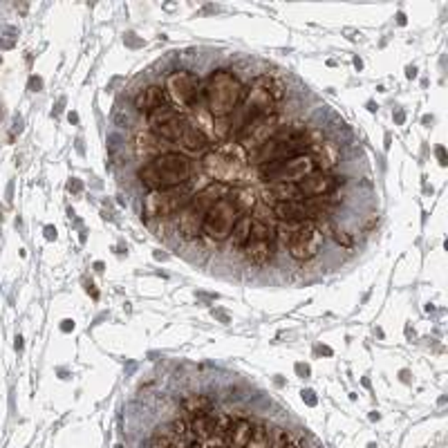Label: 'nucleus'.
I'll list each match as a JSON object with an SVG mask.
<instances>
[{
    "instance_id": "26",
    "label": "nucleus",
    "mask_w": 448,
    "mask_h": 448,
    "mask_svg": "<svg viewBox=\"0 0 448 448\" xmlns=\"http://www.w3.org/2000/svg\"><path fill=\"white\" fill-rule=\"evenodd\" d=\"M41 88H43L41 76H32V78H29V90H32V92H38Z\"/></svg>"
},
{
    "instance_id": "19",
    "label": "nucleus",
    "mask_w": 448,
    "mask_h": 448,
    "mask_svg": "<svg viewBox=\"0 0 448 448\" xmlns=\"http://www.w3.org/2000/svg\"><path fill=\"white\" fill-rule=\"evenodd\" d=\"M179 144H182L188 153H202L208 146V137L197 126L186 124L184 131H182V137H179Z\"/></svg>"
},
{
    "instance_id": "13",
    "label": "nucleus",
    "mask_w": 448,
    "mask_h": 448,
    "mask_svg": "<svg viewBox=\"0 0 448 448\" xmlns=\"http://www.w3.org/2000/svg\"><path fill=\"white\" fill-rule=\"evenodd\" d=\"M307 155L312 157L316 171H321V173H330L332 168L341 162V148H338L334 142H327V139H323L321 144L312 146L310 151H307Z\"/></svg>"
},
{
    "instance_id": "10",
    "label": "nucleus",
    "mask_w": 448,
    "mask_h": 448,
    "mask_svg": "<svg viewBox=\"0 0 448 448\" xmlns=\"http://www.w3.org/2000/svg\"><path fill=\"white\" fill-rule=\"evenodd\" d=\"M166 94L173 97V101L200 110V81L191 72H173L166 81Z\"/></svg>"
},
{
    "instance_id": "40",
    "label": "nucleus",
    "mask_w": 448,
    "mask_h": 448,
    "mask_svg": "<svg viewBox=\"0 0 448 448\" xmlns=\"http://www.w3.org/2000/svg\"><path fill=\"white\" fill-rule=\"evenodd\" d=\"M397 23H399V25H406V16H404V14H397Z\"/></svg>"
},
{
    "instance_id": "16",
    "label": "nucleus",
    "mask_w": 448,
    "mask_h": 448,
    "mask_svg": "<svg viewBox=\"0 0 448 448\" xmlns=\"http://www.w3.org/2000/svg\"><path fill=\"white\" fill-rule=\"evenodd\" d=\"M274 213L281 222H312L314 217L305 202H276Z\"/></svg>"
},
{
    "instance_id": "36",
    "label": "nucleus",
    "mask_w": 448,
    "mask_h": 448,
    "mask_svg": "<svg viewBox=\"0 0 448 448\" xmlns=\"http://www.w3.org/2000/svg\"><path fill=\"white\" fill-rule=\"evenodd\" d=\"M213 316H217V318H220V321H222V323H229V316H226L224 312H215V310H213Z\"/></svg>"
},
{
    "instance_id": "11",
    "label": "nucleus",
    "mask_w": 448,
    "mask_h": 448,
    "mask_svg": "<svg viewBox=\"0 0 448 448\" xmlns=\"http://www.w3.org/2000/svg\"><path fill=\"white\" fill-rule=\"evenodd\" d=\"M148 124H151V133L157 135L159 139H166V142H179L186 126L184 117L173 106H164L155 110L151 119H148Z\"/></svg>"
},
{
    "instance_id": "8",
    "label": "nucleus",
    "mask_w": 448,
    "mask_h": 448,
    "mask_svg": "<svg viewBox=\"0 0 448 448\" xmlns=\"http://www.w3.org/2000/svg\"><path fill=\"white\" fill-rule=\"evenodd\" d=\"M281 126H283L281 115L267 113L263 117L254 119V122L249 124L240 135H238V142H240V146H244L249 153H254L260 146H265L269 139H274Z\"/></svg>"
},
{
    "instance_id": "5",
    "label": "nucleus",
    "mask_w": 448,
    "mask_h": 448,
    "mask_svg": "<svg viewBox=\"0 0 448 448\" xmlns=\"http://www.w3.org/2000/svg\"><path fill=\"white\" fill-rule=\"evenodd\" d=\"M316 171V166L312 162L310 155H298L290 159H274V162H265L258 168L263 179H267L269 184H298L307 175H312Z\"/></svg>"
},
{
    "instance_id": "35",
    "label": "nucleus",
    "mask_w": 448,
    "mask_h": 448,
    "mask_svg": "<svg viewBox=\"0 0 448 448\" xmlns=\"http://www.w3.org/2000/svg\"><path fill=\"white\" fill-rule=\"evenodd\" d=\"M318 352H323L327 356H332V347H327V345H318Z\"/></svg>"
},
{
    "instance_id": "23",
    "label": "nucleus",
    "mask_w": 448,
    "mask_h": 448,
    "mask_svg": "<svg viewBox=\"0 0 448 448\" xmlns=\"http://www.w3.org/2000/svg\"><path fill=\"white\" fill-rule=\"evenodd\" d=\"M258 83H260L265 90H267V94L272 97V101L276 103V101H283L285 99V85H283V81H278L276 76H272V74H260L256 78Z\"/></svg>"
},
{
    "instance_id": "22",
    "label": "nucleus",
    "mask_w": 448,
    "mask_h": 448,
    "mask_svg": "<svg viewBox=\"0 0 448 448\" xmlns=\"http://www.w3.org/2000/svg\"><path fill=\"white\" fill-rule=\"evenodd\" d=\"M184 413L188 417L193 415H202V413H208L211 410V399H208L206 395H188L184 397Z\"/></svg>"
},
{
    "instance_id": "42",
    "label": "nucleus",
    "mask_w": 448,
    "mask_h": 448,
    "mask_svg": "<svg viewBox=\"0 0 448 448\" xmlns=\"http://www.w3.org/2000/svg\"><path fill=\"white\" fill-rule=\"evenodd\" d=\"M395 119H397V124H404L406 115H404V113H397V117H395Z\"/></svg>"
},
{
    "instance_id": "15",
    "label": "nucleus",
    "mask_w": 448,
    "mask_h": 448,
    "mask_svg": "<svg viewBox=\"0 0 448 448\" xmlns=\"http://www.w3.org/2000/svg\"><path fill=\"white\" fill-rule=\"evenodd\" d=\"M135 153L142 162H153L159 155H164V144L162 139L153 133H139L135 137Z\"/></svg>"
},
{
    "instance_id": "34",
    "label": "nucleus",
    "mask_w": 448,
    "mask_h": 448,
    "mask_svg": "<svg viewBox=\"0 0 448 448\" xmlns=\"http://www.w3.org/2000/svg\"><path fill=\"white\" fill-rule=\"evenodd\" d=\"M406 76H408V78H415V76H417V67H415V65H408Z\"/></svg>"
},
{
    "instance_id": "17",
    "label": "nucleus",
    "mask_w": 448,
    "mask_h": 448,
    "mask_svg": "<svg viewBox=\"0 0 448 448\" xmlns=\"http://www.w3.org/2000/svg\"><path fill=\"white\" fill-rule=\"evenodd\" d=\"M251 431H254V424L240 417V420H233L231 428L226 431L224 435V442H226V448H244L249 437H251Z\"/></svg>"
},
{
    "instance_id": "9",
    "label": "nucleus",
    "mask_w": 448,
    "mask_h": 448,
    "mask_svg": "<svg viewBox=\"0 0 448 448\" xmlns=\"http://www.w3.org/2000/svg\"><path fill=\"white\" fill-rule=\"evenodd\" d=\"M323 242H325V233L318 229V224L303 222L290 240V256L298 263H307L318 256V251L323 249Z\"/></svg>"
},
{
    "instance_id": "18",
    "label": "nucleus",
    "mask_w": 448,
    "mask_h": 448,
    "mask_svg": "<svg viewBox=\"0 0 448 448\" xmlns=\"http://www.w3.org/2000/svg\"><path fill=\"white\" fill-rule=\"evenodd\" d=\"M244 249V256H247V260L251 263V265H258V267H263L267 265L269 260H272V242H265V240H254V238H249V242L242 247Z\"/></svg>"
},
{
    "instance_id": "7",
    "label": "nucleus",
    "mask_w": 448,
    "mask_h": 448,
    "mask_svg": "<svg viewBox=\"0 0 448 448\" xmlns=\"http://www.w3.org/2000/svg\"><path fill=\"white\" fill-rule=\"evenodd\" d=\"M242 213L238 211V206L233 200H229V197H224V200L217 202L211 211H208V215L204 217V224H202V233L206 240H211V242H224L229 235H231L233 231V226L238 222V217H240Z\"/></svg>"
},
{
    "instance_id": "4",
    "label": "nucleus",
    "mask_w": 448,
    "mask_h": 448,
    "mask_svg": "<svg viewBox=\"0 0 448 448\" xmlns=\"http://www.w3.org/2000/svg\"><path fill=\"white\" fill-rule=\"evenodd\" d=\"M272 106H274V101H272V97L267 94V90L258 81H254L251 88L247 90V94L240 101V106H238L233 115L229 117V128H231V133L238 137L249 124L254 122V119L263 117L267 113H274Z\"/></svg>"
},
{
    "instance_id": "2",
    "label": "nucleus",
    "mask_w": 448,
    "mask_h": 448,
    "mask_svg": "<svg viewBox=\"0 0 448 448\" xmlns=\"http://www.w3.org/2000/svg\"><path fill=\"white\" fill-rule=\"evenodd\" d=\"M229 195H231V184H224V182H211L202 191L193 193L188 204L177 213V233L184 240H195L202 233V224L208 211Z\"/></svg>"
},
{
    "instance_id": "38",
    "label": "nucleus",
    "mask_w": 448,
    "mask_h": 448,
    "mask_svg": "<svg viewBox=\"0 0 448 448\" xmlns=\"http://www.w3.org/2000/svg\"><path fill=\"white\" fill-rule=\"evenodd\" d=\"M376 108H379V106H376L374 101H367V110H370V113H376Z\"/></svg>"
},
{
    "instance_id": "25",
    "label": "nucleus",
    "mask_w": 448,
    "mask_h": 448,
    "mask_svg": "<svg viewBox=\"0 0 448 448\" xmlns=\"http://www.w3.org/2000/svg\"><path fill=\"white\" fill-rule=\"evenodd\" d=\"M332 235H334L336 244H341V247H345V249H352V247H354V238H352L350 233H347V231H334Z\"/></svg>"
},
{
    "instance_id": "24",
    "label": "nucleus",
    "mask_w": 448,
    "mask_h": 448,
    "mask_svg": "<svg viewBox=\"0 0 448 448\" xmlns=\"http://www.w3.org/2000/svg\"><path fill=\"white\" fill-rule=\"evenodd\" d=\"M244 448H272V440H269V431L265 424H254L251 437Z\"/></svg>"
},
{
    "instance_id": "29",
    "label": "nucleus",
    "mask_w": 448,
    "mask_h": 448,
    "mask_svg": "<svg viewBox=\"0 0 448 448\" xmlns=\"http://www.w3.org/2000/svg\"><path fill=\"white\" fill-rule=\"evenodd\" d=\"M296 372L301 374V376H310V365H305V363H296Z\"/></svg>"
},
{
    "instance_id": "1",
    "label": "nucleus",
    "mask_w": 448,
    "mask_h": 448,
    "mask_svg": "<svg viewBox=\"0 0 448 448\" xmlns=\"http://www.w3.org/2000/svg\"><path fill=\"white\" fill-rule=\"evenodd\" d=\"M193 175V162L179 153H164L137 171V179L148 191H166L188 184Z\"/></svg>"
},
{
    "instance_id": "30",
    "label": "nucleus",
    "mask_w": 448,
    "mask_h": 448,
    "mask_svg": "<svg viewBox=\"0 0 448 448\" xmlns=\"http://www.w3.org/2000/svg\"><path fill=\"white\" fill-rule=\"evenodd\" d=\"M45 238H47V240H56V229L52 224L45 226Z\"/></svg>"
},
{
    "instance_id": "28",
    "label": "nucleus",
    "mask_w": 448,
    "mask_h": 448,
    "mask_svg": "<svg viewBox=\"0 0 448 448\" xmlns=\"http://www.w3.org/2000/svg\"><path fill=\"white\" fill-rule=\"evenodd\" d=\"M67 188H69V191H74V193H81V191H83V184L78 182V179H74V177H72V179H69Z\"/></svg>"
},
{
    "instance_id": "6",
    "label": "nucleus",
    "mask_w": 448,
    "mask_h": 448,
    "mask_svg": "<svg viewBox=\"0 0 448 448\" xmlns=\"http://www.w3.org/2000/svg\"><path fill=\"white\" fill-rule=\"evenodd\" d=\"M191 197H193L191 184L166 188V191H151L144 200V213H146V217H157V220H162V217H173L188 204Z\"/></svg>"
},
{
    "instance_id": "39",
    "label": "nucleus",
    "mask_w": 448,
    "mask_h": 448,
    "mask_svg": "<svg viewBox=\"0 0 448 448\" xmlns=\"http://www.w3.org/2000/svg\"><path fill=\"white\" fill-rule=\"evenodd\" d=\"M94 269H97V272H99V274H101V272H103V269H106V265H103L101 260H99V263H94Z\"/></svg>"
},
{
    "instance_id": "31",
    "label": "nucleus",
    "mask_w": 448,
    "mask_h": 448,
    "mask_svg": "<svg viewBox=\"0 0 448 448\" xmlns=\"http://www.w3.org/2000/svg\"><path fill=\"white\" fill-rule=\"evenodd\" d=\"M74 330V321H69V318H65V321L61 323V332H72Z\"/></svg>"
},
{
    "instance_id": "44",
    "label": "nucleus",
    "mask_w": 448,
    "mask_h": 448,
    "mask_svg": "<svg viewBox=\"0 0 448 448\" xmlns=\"http://www.w3.org/2000/svg\"><path fill=\"white\" fill-rule=\"evenodd\" d=\"M188 448H202L200 444H193V446H188Z\"/></svg>"
},
{
    "instance_id": "12",
    "label": "nucleus",
    "mask_w": 448,
    "mask_h": 448,
    "mask_svg": "<svg viewBox=\"0 0 448 448\" xmlns=\"http://www.w3.org/2000/svg\"><path fill=\"white\" fill-rule=\"evenodd\" d=\"M345 182V177H338L332 173H321L314 171L312 175H307L305 179H301L296 186L301 191L303 200H310V197H323V195H332L338 186Z\"/></svg>"
},
{
    "instance_id": "20",
    "label": "nucleus",
    "mask_w": 448,
    "mask_h": 448,
    "mask_svg": "<svg viewBox=\"0 0 448 448\" xmlns=\"http://www.w3.org/2000/svg\"><path fill=\"white\" fill-rule=\"evenodd\" d=\"M251 222H254V217L251 215H240L238 217V222L233 226V231H231V242L233 247H244L249 242V238H251Z\"/></svg>"
},
{
    "instance_id": "27",
    "label": "nucleus",
    "mask_w": 448,
    "mask_h": 448,
    "mask_svg": "<svg viewBox=\"0 0 448 448\" xmlns=\"http://www.w3.org/2000/svg\"><path fill=\"white\" fill-rule=\"evenodd\" d=\"M301 395H303V401H305L307 406H316V397H314L312 390H303Z\"/></svg>"
},
{
    "instance_id": "37",
    "label": "nucleus",
    "mask_w": 448,
    "mask_h": 448,
    "mask_svg": "<svg viewBox=\"0 0 448 448\" xmlns=\"http://www.w3.org/2000/svg\"><path fill=\"white\" fill-rule=\"evenodd\" d=\"M16 350H23V338L21 336H16V343H14Z\"/></svg>"
},
{
    "instance_id": "41",
    "label": "nucleus",
    "mask_w": 448,
    "mask_h": 448,
    "mask_svg": "<svg viewBox=\"0 0 448 448\" xmlns=\"http://www.w3.org/2000/svg\"><path fill=\"white\" fill-rule=\"evenodd\" d=\"M69 122H72V124H78V115H76V113H69Z\"/></svg>"
},
{
    "instance_id": "32",
    "label": "nucleus",
    "mask_w": 448,
    "mask_h": 448,
    "mask_svg": "<svg viewBox=\"0 0 448 448\" xmlns=\"http://www.w3.org/2000/svg\"><path fill=\"white\" fill-rule=\"evenodd\" d=\"M437 159H440V164L446 166V151H444V146L437 148Z\"/></svg>"
},
{
    "instance_id": "3",
    "label": "nucleus",
    "mask_w": 448,
    "mask_h": 448,
    "mask_svg": "<svg viewBox=\"0 0 448 448\" xmlns=\"http://www.w3.org/2000/svg\"><path fill=\"white\" fill-rule=\"evenodd\" d=\"M244 94H247V90L240 83V78L233 72H229V69H217V72L208 76L206 88H204L208 115L215 119H224L229 115H233V110L240 106Z\"/></svg>"
},
{
    "instance_id": "14",
    "label": "nucleus",
    "mask_w": 448,
    "mask_h": 448,
    "mask_svg": "<svg viewBox=\"0 0 448 448\" xmlns=\"http://www.w3.org/2000/svg\"><path fill=\"white\" fill-rule=\"evenodd\" d=\"M166 101H168V94L162 85H146L144 90H139V94L135 97V108L142 115L151 117L155 110H159V108L168 106Z\"/></svg>"
},
{
    "instance_id": "33",
    "label": "nucleus",
    "mask_w": 448,
    "mask_h": 448,
    "mask_svg": "<svg viewBox=\"0 0 448 448\" xmlns=\"http://www.w3.org/2000/svg\"><path fill=\"white\" fill-rule=\"evenodd\" d=\"M85 292H88L90 296H92V298H94V301H97V298H99V292L94 290V285H92V283H85Z\"/></svg>"
},
{
    "instance_id": "43",
    "label": "nucleus",
    "mask_w": 448,
    "mask_h": 448,
    "mask_svg": "<svg viewBox=\"0 0 448 448\" xmlns=\"http://www.w3.org/2000/svg\"><path fill=\"white\" fill-rule=\"evenodd\" d=\"M155 258H157V260H166L168 256H166V254H162V251H155Z\"/></svg>"
},
{
    "instance_id": "21",
    "label": "nucleus",
    "mask_w": 448,
    "mask_h": 448,
    "mask_svg": "<svg viewBox=\"0 0 448 448\" xmlns=\"http://www.w3.org/2000/svg\"><path fill=\"white\" fill-rule=\"evenodd\" d=\"M269 193H272L278 202H303V195L298 191L296 184H269Z\"/></svg>"
}]
</instances>
